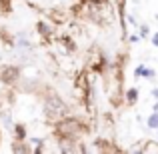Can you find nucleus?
Here are the masks:
<instances>
[{"label":"nucleus","mask_w":158,"mask_h":154,"mask_svg":"<svg viewBox=\"0 0 158 154\" xmlns=\"http://www.w3.org/2000/svg\"><path fill=\"white\" fill-rule=\"evenodd\" d=\"M82 132H84V128H82L80 120H76V118H60L56 122V134L60 136V138L74 140V138H78Z\"/></svg>","instance_id":"obj_1"},{"label":"nucleus","mask_w":158,"mask_h":154,"mask_svg":"<svg viewBox=\"0 0 158 154\" xmlns=\"http://www.w3.org/2000/svg\"><path fill=\"white\" fill-rule=\"evenodd\" d=\"M44 112H46L48 120H60V118L66 116L68 108H66V104L62 102L56 94H48L46 102H44Z\"/></svg>","instance_id":"obj_2"},{"label":"nucleus","mask_w":158,"mask_h":154,"mask_svg":"<svg viewBox=\"0 0 158 154\" xmlns=\"http://www.w3.org/2000/svg\"><path fill=\"white\" fill-rule=\"evenodd\" d=\"M18 74H20V70L16 68V66H2V68H0V80L16 82L18 80Z\"/></svg>","instance_id":"obj_3"},{"label":"nucleus","mask_w":158,"mask_h":154,"mask_svg":"<svg viewBox=\"0 0 158 154\" xmlns=\"http://www.w3.org/2000/svg\"><path fill=\"white\" fill-rule=\"evenodd\" d=\"M134 74H136V76H146V78H152V76H154V70H148L146 66H138V68L134 70Z\"/></svg>","instance_id":"obj_4"},{"label":"nucleus","mask_w":158,"mask_h":154,"mask_svg":"<svg viewBox=\"0 0 158 154\" xmlns=\"http://www.w3.org/2000/svg\"><path fill=\"white\" fill-rule=\"evenodd\" d=\"M28 150H30V148H28L26 144H22L20 140H18V142H14V144H12V152H28Z\"/></svg>","instance_id":"obj_5"},{"label":"nucleus","mask_w":158,"mask_h":154,"mask_svg":"<svg viewBox=\"0 0 158 154\" xmlns=\"http://www.w3.org/2000/svg\"><path fill=\"white\" fill-rule=\"evenodd\" d=\"M136 98H138V90H136V88H130L126 92V100L132 104V102H136Z\"/></svg>","instance_id":"obj_6"},{"label":"nucleus","mask_w":158,"mask_h":154,"mask_svg":"<svg viewBox=\"0 0 158 154\" xmlns=\"http://www.w3.org/2000/svg\"><path fill=\"white\" fill-rule=\"evenodd\" d=\"M148 128H158V112H154V114L148 118Z\"/></svg>","instance_id":"obj_7"},{"label":"nucleus","mask_w":158,"mask_h":154,"mask_svg":"<svg viewBox=\"0 0 158 154\" xmlns=\"http://www.w3.org/2000/svg\"><path fill=\"white\" fill-rule=\"evenodd\" d=\"M14 130H16V138H18V140H24V134H26V132H24V126H22V124H16Z\"/></svg>","instance_id":"obj_8"},{"label":"nucleus","mask_w":158,"mask_h":154,"mask_svg":"<svg viewBox=\"0 0 158 154\" xmlns=\"http://www.w3.org/2000/svg\"><path fill=\"white\" fill-rule=\"evenodd\" d=\"M140 36H142V38H144V36H148V28H146V26L140 28Z\"/></svg>","instance_id":"obj_9"},{"label":"nucleus","mask_w":158,"mask_h":154,"mask_svg":"<svg viewBox=\"0 0 158 154\" xmlns=\"http://www.w3.org/2000/svg\"><path fill=\"white\" fill-rule=\"evenodd\" d=\"M152 44H154V46H158V32H156L154 36H152Z\"/></svg>","instance_id":"obj_10"},{"label":"nucleus","mask_w":158,"mask_h":154,"mask_svg":"<svg viewBox=\"0 0 158 154\" xmlns=\"http://www.w3.org/2000/svg\"><path fill=\"white\" fill-rule=\"evenodd\" d=\"M152 94H154V96L158 98V88H154V90H152Z\"/></svg>","instance_id":"obj_11"}]
</instances>
